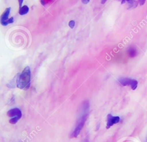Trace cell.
Returning a JSON list of instances; mask_svg holds the SVG:
<instances>
[{"mask_svg": "<svg viewBox=\"0 0 147 142\" xmlns=\"http://www.w3.org/2000/svg\"><path fill=\"white\" fill-rule=\"evenodd\" d=\"M30 74L29 67H26L17 78V87L21 89H28L30 86Z\"/></svg>", "mask_w": 147, "mask_h": 142, "instance_id": "6da1fadb", "label": "cell"}, {"mask_svg": "<svg viewBox=\"0 0 147 142\" xmlns=\"http://www.w3.org/2000/svg\"><path fill=\"white\" fill-rule=\"evenodd\" d=\"M87 116L88 113H81V116L77 121L75 129L73 131L71 135V137H76L79 135L87 120Z\"/></svg>", "mask_w": 147, "mask_h": 142, "instance_id": "7a4b0ae2", "label": "cell"}, {"mask_svg": "<svg viewBox=\"0 0 147 142\" xmlns=\"http://www.w3.org/2000/svg\"><path fill=\"white\" fill-rule=\"evenodd\" d=\"M7 115L8 117H12L9 120V122L11 124H15L21 118L22 116V113L20 109L18 108H13L7 112Z\"/></svg>", "mask_w": 147, "mask_h": 142, "instance_id": "3957f363", "label": "cell"}, {"mask_svg": "<svg viewBox=\"0 0 147 142\" xmlns=\"http://www.w3.org/2000/svg\"><path fill=\"white\" fill-rule=\"evenodd\" d=\"M119 83L123 86H130L132 90H136L137 87L138 86V82L137 80L134 79H130L128 78H121L118 80Z\"/></svg>", "mask_w": 147, "mask_h": 142, "instance_id": "277c9868", "label": "cell"}, {"mask_svg": "<svg viewBox=\"0 0 147 142\" xmlns=\"http://www.w3.org/2000/svg\"><path fill=\"white\" fill-rule=\"evenodd\" d=\"M10 11V7H7L5 10L4 13L2 14L1 17V23L3 26H6L9 24L13 23L14 22V18L13 17L9 18V15Z\"/></svg>", "mask_w": 147, "mask_h": 142, "instance_id": "5b68a950", "label": "cell"}, {"mask_svg": "<svg viewBox=\"0 0 147 142\" xmlns=\"http://www.w3.org/2000/svg\"><path fill=\"white\" fill-rule=\"evenodd\" d=\"M120 118L118 116H113L111 114H109L107 116V124L106 128L109 129L114 124H117L119 122Z\"/></svg>", "mask_w": 147, "mask_h": 142, "instance_id": "8992f818", "label": "cell"}, {"mask_svg": "<svg viewBox=\"0 0 147 142\" xmlns=\"http://www.w3.org/2000/svg\"><path fill=\"white\" fill-rule=\"evenodd\" d=\"M127 53L130 57H134L137 55V51L136 48L133 47H130L127 49Z\"/></svg>", "mask_w": 147, "mask_h": 142, "instance_id": "52a82bcc", "label": "cell"}, {"mask_svg": "<svg viewBox=\"0 0 147 142\" xmlns=\"http://www.w3.org/2000/svg\"><path fill=\"white\" fill-rule=\"evenodd\" d=\"M29 11V7L26 5H24L22 7L20 8L19 10V14L20 15H24L28 13Z\"/></svg>", "mask_w": 147, "mask_h": 142, "instance_id": "ba28073f", "label": "cell"}, {"mask_svg": "<svg viewBox=\"0 0 147 142\" xmlns=\"http://www.w3.org/2000/svg\"><path fill=\"white\" fill-rule=\"evenodd\" d=\"M129 3V8H134L137 7L138 5V2L135 1H127Z\"/></svg>", "mask_w": 147, "mask_h": 142, "instance_id": "9c48e42d", "label": "cell"}, {"mask_svg": "<svg viewBox=\"0 0 147 142\" xmlns=\"http://www.w3.org/2000/svg\"><path fill=\"white\" fill-rule=\"evenodd\" d=\"M53 2V1H41V3L43 5H47Z\"/></svg>", "mask_w": 147, "mask_h": 142, "instance_id": "30bf717a", "label": "cell"}, {"mask_svg": "<svg viewBox=\"0 0 147 142\" xmlns=\"http://www.w3.org/2000/svg\"><path fill=\"white\" fill-rule=\"evenodd\" d=\"M68 25H69V27H70L71 28H72V29L74 28V26H75V21H73V20L70 21L69 22Z\"/></svg>", "mask_w": 147, "mask_h": 142, "instance_id": "8fae6325", "label": "cell"}, {"mask_svg": "<svg viewBox=\"0 0 147 142\" xmlns=\"http://www.w3.org/2000/svg\"><path fill=\"white\" fill-rule=\"evenodd\" d=\"M138 2H139L140 5H142L144 3H145V1H144V0H143V1H138Z\"/></svg>", "mask_w": 147, "mask_h": 142, "instance_id": "7c38bea8", "label": "cell"}, {"mask_svg": "<svg viewBox=\"0 0 147 142\" xmlns=\"http://www.w3.org/2000/svg\"><path fill=\"white\" fill-rule=\"evenodd\" d=\"M18 2L20 3V7L21 8V4L23 2V1L22 0H20V1H18Z\"/></svg>", "mask_w": 147, "mask_h": 142, "instance_id": "4fadbf2b", "label": "cell"}, {"mask_svg": "<svg viewBox=\"0 0 147 142\" xmlns=\"http://www.w3.org/2000/svg\"><path fill=\"white\" fill-rule=\"evenodd\" d=\"M89 1H90L89 0H88V1H82V2L84 3H88Z\"/></svg>", "mask_w": 147, "mask_h": 142, "instance_id": "5bb4252c", "label": "cell"}, {"mask_svg": "<svg viewBox=\"0 0 147 142\" xmlns=\"http://www.w3.org/2000/svg\"><path fill=\"white\" fill-rule=\"evenodd\" d=\"M81 142H89V141L88 140H87V139H85L84 140H82Z\"/></svg>", "mask_w": 147, "mask_h": 142, "instance_id": "9a60e30c", "label": "cell"}, {"mask_svg": "<svg viewBox=\"0 0 147 142\" xmlns=\"http://www.w3.org/2000/svg\"><path fill=\"white\" fill-rule=\"evenodd\" d=\"M106 1H102L101 3H105V2H106Z\"/></svg>", "mask_w": 147, "mask_h": 142, "instance_id": "2e32d148", "label": "cell"}]
</instances>
